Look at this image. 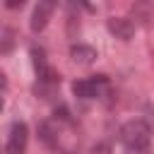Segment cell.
Returning <instances> with one entry per match:
<instances>
[{
	"mask_svg": "<svg viewBox=\"0 0 154 154\" xmlns=\"http://www.w3.org/2000/svg\"><path fill=\"white\" fill-rule=\"evenodd\" d=\"M120 142H123L125 154H149V142H152L149 123L142 118L128 120L120 128Z\"/></svg>",
	"mask_w": 154,
	"mask_h": 154,
	"instance_id": "cell-1",
	"label": "cell"
},
{
	"mask_svg": "<svg viewBox=\"0 0 154 154\" xmlns=\"http://www.w3.org/2000/svg\"><path fill=\"white\" fill-rule=\"evenodd\" d=\"M26 144H29V128H26V123L19 120L10 128L5 154H26Z\"/></svg>",
	"mask_w": 154,
	"mask_h": 154,
	"instance_id": "cell-2",
	"label": "cell"
},
{
	"mask_svg": "<svg viewBox=\"0 0 154 154\" xmlns=\"http://www.w3.org/2000/svg\"><path fill=\"white\" fill-rule=\"evenodd\" d=\"M103 84H106V75H94L89 79H77L72 84V94L79 96V99H94V96H99Z\"/></svg>",
	"mask_w": 154,
	"mask_h": 154,
	"instance_id": "cell-3",
	"label": "cell"
},
{
	"mask_svg": "<svg viewBox=\"0 0 154 154\" xmlns=\"http://www.w3.org/2000/svg\"><path fill=\"white\" fill-rule=\"evenodd\" d=\"M53 7H55L53 0H41V2L34 7L31 22H29L31 31H43V29H46V24H48V19H51V14H53Z\"/></svg>",
	"mask_w": 154,
	"mask_h": 154,
	"instance_id": "cell-4",
	"label": "cell"
},
{
	"mask_svg": "<svg viewBox=\"0 0 154 154\" xmlns=\"http://www.w3.org/2000/svg\"><path fill=\"white\" fill-rule=\"evenodd\" d=\"M106 24H108V31L120 41H130L135 36V22L128 17H108Z\"/></svg>",
	"mask_w": 154,
	"mask_h": 154,
	"instance_id": "cell-5",
	"label": "cell"
},
{
	"mask_svg": "<svg viewBox=\"0 0 154 154\" xmlns=\"http://www.w3.org/2000/svg\"><path fill=\"white\" fill-rule=\"evenodd\" d=\"M70 58L75 63H79V65H91L96 60V51L91 46H87V43H75L70 48Z\"/></svg>",
	"mask_w": 154,
	"mask_h": 154,
	"instance_id": "cell-6",
	"label": "cell"
},
{
	"mask_svg": "<svg viewBox=\"0 0 154 154\" xmlns=\"http://www.w3.org/2000/svg\"><path fill=\"white\" fill-rule=\"evenodd\" d=\"M31 63H34L36 77H43V72L48 70V60H46V51L41 46H31Z\"/></svg>",
	"mask_w": 154,
	"mask_h": 154,
	"instance_id": "cell-7",
	"label": "cell"
},
{
	"mask_svg": "<svg viewBox=\"0 0 154 154\" xmlns=\"http://www.w3.org/2000/svg\"><path fill=\"white\" fill-rule=\"evenodd\" d=\"M38 137H41L48 147H58V135H55V130H53L51 123H41V125H38Z\"/></svg>",
	"mask_w": 154,
	"mask_h": 154,
	"instance_id": "cell-8",
	"label": "cell"
},
{
	"mask_svg": "<svg viewBox=\"0 0 154 154\" xmlns=\"http://www.w3.org/2000/svg\"><path fill=\"white\" fill-rule=\"evenodd\" d=\"M89 154H111V144L108 142H96L89 147Z\"/></svg>",
	"mask_w": 154,
	"mask_h": 154,
	"instance_id": "cell-9",
	"label": "cell"
},
{
	"mask_svg": "<svg viewBox=\"0 0 154 154\" xmlns=\"http://www.w3.org/2000/svg\"><path fill=\"white\" fill-rule=\"evenodd\" d=\"M2 36H5V41H2L0 51H10V48H12V41H14V38H12V36H14V31H12V29H5V31H2Z\"/></svg>",
	"mask_w": 154,
	"mask_h": 154,
	"instance_id": "cell-10",
	"label": "cell"
},
{
	"mask_svg": "<svg viewBox=\"0 0 154 154\" xmlns=\"http://www.w3.org/2000/svg\"><path fill=\"white\" fill-rule=\"evenodd\" d=\"M24 2L22 0H7V7H22Z\"/></svg>",
	"mask_w": 154,
	"mask_h": 154,
	"instance_id": "cell-11",
	"label": "cell"
},
{
	"mask_svg": "<svg viewBox=\"0 0 154 154\" xmlns=\"http://www.w3.org/2000/svg\"><path fill=\"white\" fill-rule=\"evenodd\" d=\"M7 87V77H5V72L0 70V89H5Z\"/></svg>",
	"mask_w": 154,
	"mask_h": 154,
	"instance_id": "cell-12",
	"label": "cell"
},
{
	"mask_svg": "<svg viewBox=\"0 0 154 154\" xmlns=\"http://www.w3.org/2000/svg\"><path fill=\"white\" fill-rule=\"evenodd\" d=\"M2 108H5V101H2V96H0V111H2Z\"/></svg>",
	"mask_w": 154,
	"mask_h": 154,
	"instance_id": "cell-13",
	"label": "cell"
},
{
	"mask_svg": "<svg viewBox=\"0 0 154 154\" xmlns=\"http://www.w3.org/2000/svg\"><path fill=\"white\" fill-rule=\"evenodd\" d=\"M0 154H5V152H2V144H0Z\"/></svg>",
	"mask_w": 154,
	"mask_h": 154,
	"instance_id": "cell-14",
	"label": "cell"
}]
</instances>
